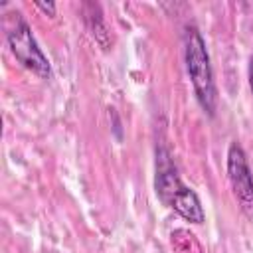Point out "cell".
<instances>
[{"instance_id": "obj_8", "label": "cell", "mask_w": 253, "mask_h": 253, "mask_svg": "<svg viewBox=\"0 0 253 253\" xmlns=\"http://www.w3.org/2000/svg\"><path fill=\"white\" fill-rule=\"evenodd\" d=\"M247 77H249V87L253 93V55L249 57V67H247Z\"/></svg>"}, {"instance_id": "obj_2", "label": "cell", "mask_w": 253, "mask_h": 253, "mask_svg": "<svg viewBox=\"0 0 253 253\" xmlns=\"http://www.w3.org/2000/svg\"><path fill=\"white\" fill-rule=\"evenodd\" d=\"M184 61L200 107L210 117H213L217 109V89H215L206 42L194 24H188L184 28Z\"/></svg>"}, {"instance_id": "obj_4", "label": "cell", "mask_w": 253, "mask_h": 253, "mask_svg": "<svg viewBox=\"0 0 253 253\" xmlns=\"http://www.w3.org/2000/svg\"><path fill=\"white\" fill-rule=\"evenodd\" d=\"M227 178L233 196L247 217H253V172L243 146L233 140L227 148Z\"/></svg>"}, {"instance_id": "obj_3", "label": "cell", "mask_w": 253, "mask_h": 253, "mask_svg": "<svg viewBox=\"0 0 253 253\" xmlns=\"http://www.w3.org/2000/svg\"><path fill=\"white\" fill-rule=\"evenodd\" d=\"M8 45L14 53V57L30 71H34L40 77H49L51 73V65L49 59L43 55L42 47L38 45L30 24L16 12V26L8 30Z\"/></svg>"}, {"instance_id": "obj_5", "label": "cell", "mask_w": 253, "mask_h": 253, "mask_svg": "<svg viewBox=\"0 0 253 253\" xmlns=\"http://www.w3.org/2000/svg\"><path fill=\"white\" fill-rule=\"evenodd\" d=\"M81 14H83V20H85V26L89 28L91 36L95 38V42L103 47V49H109V30L105 26V20H103V14H101V6L95 4V2H85L81 6Z\"/></svg>"}, {"instance_id": "obj_6", "label": "cell", "mask_w": 253, "mask_h": 253, "mask_svg": "<svg viewBox=\"0 0 253 253\" xmlns=\"http://www.w3.org/2000/svg\"><path fill=\"white\" fill-rule=\"evenodd\" d=\"M172 247L176 253H202V247L194 233L188 229H176L172 231Z\"/></svg>"}, {"instance_id": "obj_7", "label": "cell", "mask_w": 253, "mask_h": 253, "mask_svg": "<svg viewBox=\"0 0 253 253\" xmlns=\"http://www.w3.org/2000/svg\"><path fill=\"white\" fill-rule=\"evenodd\" d=\"M36 6H38L40 10H43L45 14H49V16L55 14V4H53V2H38Z\"/></svg>"}, {"instance_id": "obj_1", "label": "cell", "mask_w": 253, "mask_h": 253, "mask_svg": "<svg viewBox=\"0 0 253 253\" xmlns=\"http://www.w3.org/2000/svg\"><path fill=\"white\" fill-rule=\"evenodd\" d=\"M154 190L158 200L174 210L180 217H184L190 223H204L206 213L202 208V202L198 194L188 188L182 178L178 176V170L170 158V152L166 148H156V176H154Z\"/></svg>"}]
</instances>
